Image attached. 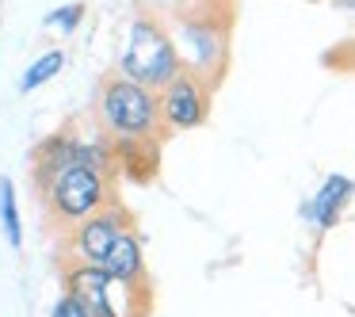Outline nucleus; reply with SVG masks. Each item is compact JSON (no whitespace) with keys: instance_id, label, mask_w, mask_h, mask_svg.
Returning <instances> with one entry per match:
<instances>
[{"instance_id":"obj_1","label":"nucleus","mask_w":355,"mask_h":317,"mask_svg":"<svg viewBox=\"0 0 355 317\" xmlns=\"http://www.w3.org/2000/svg\"><path fill=\"white\" fill-rule=\"evenodd\" d=\"M96 123L115 146H146L161 142V119H157V92L123 73H107L96 96Z\"/></svg>"},{"instance_id":"obj_4","label":"nucleus","mask_w":355,"mask_h":317,"mask_svg":"<svg viewBox=\"0 0 355 317\" xmlns=\"http://www.w3.org/2000/svg\"><path fill=\"white\" fill-rule=\"evenodd\" d=\"M176 31H180V42H176L180 65L195 77H202L207 85H214L218 73L225 69V54H230L225 19H218L214 12H195V16L180 19Z\"/></svg>"},{"instance_id":"obj_12","label":"nucleus","mask_w":355,"mask_h":317,"mask_svg":"<svg viewBox=\"0 0 355 317\" xmlns=\"http://www.w3.org/2000/svg\"><path fill=\"white\" fill-rule=\"evenodd\" d=\"M50 317H85V309L77 306V298H73V294H62V298H58V306H54V314Z\"/></svg>"},{"instance_id":"obj_10","label":"nucleus","mask_w":355,"mask_h":317,"mask_svg":"<svg viewBox=\"0 0 355 317\" xmlns=\"http://www.w3.org/2000/svg\"><path fill=\"white\" fill-rule=\"evenodd\" d=\"M65 50H46V54L39 58V62H31V69L19 77V92H35V88H42L46 80H54L58 73L65 69Z\"/></svg>"},{"instance_id":"obj_5","label":"nucleus","mask_w":355,"mask_h":317,"mask_svg":"<svg viewBox=\"0 0 355 317\" xmlns=\"http://www.w3.org/2000/svg\"><path fill=\"white\" fill-rule=\"evenodd\" d=\"M210 88L202 77L180 69L164 88H157V119L161 134H180V130H199L210 115Z\"/></svg>"},{"instance_id":"obj_9","label":"nucleus","mask_w":355,"mask_h":317,"mask_svg":"<svg viewBox=\"0 0 355 317\" xmlns=\"http://www.w3.org/2000/svg\"><path fill=\"white\" fill-rule=\"evenodd\" d=\"M0 230H4V237H8L12 248H24V222H19L16 187H12V180H0Z\"/></svg>"},{"instance_id":"obj_6","label":"nucleus","mask_w":355,"mask_h":317,"mask_svg":"<svg viewBox=\"0 0 355 317\" xmlns=\"http://www.w3.org/2000/svg\"><path fill=\"white\" fill-rule=\"evenodd\" d=\"M123 225H130V218H126V210L119 207V203H107V207H100L96 214L73 222L69 245H65V264H96V268H100L107 248H111V241L119 237Z\"/></svg>"},{"instance_id":"obj_8","label":"nucleus","mask_w":355,"mask_h":317,"mask_svg":"<svg viewBox=\"0 0 355 317\" xmlns=\"http://www.w3.org/2000/svg\"><path fill=\"white\" fill-rule=\"evenodd\" d=\"M347 195H352V180L347 176H329L321 184V191H317V199L309 203L302 214H306L309 222H317V230H332V225L340 222V210H344Z\"/></svg>"},{"instance_id":"obj_3","label":"nucleus","mask_w":355,"mask_h":317,"mask_svg":"<svg viewBox=\"0 0 355 317\" xmlns=\"http://www.w3.org/2000/svg\"><path fill=\"white\" fill-rule=\"evenodd\" d=\"M39 195L46 199L50 214H54L58 222H65V225L80 222V218L96 214L100 207L115 203L111 184H107V172L88 169V164H77V161L62 164Z\"/></svg>"},{"instance_id":"obj_2","label":"nucleus","mask_w":355,"mask_h":317,"mask_svg":"<svg viewBox=\"0 0 355 317\" xmlns=\"http://www.w3.org/2000/svg\"><path fill=\"white\" fill-rule=\"evenodd\" d=\"M184 69L180 65V54H176V42L172 35L161 27V19L153 16H138L130 19V31H126V46L119 54V69L123 77L138 80L146 88H164L176 73Z\"/></svg>"},{"instance_id":"obj_11","label":"nucleus","mask_w":355,"mask_h":317,"mask_svg":"<svg viewBox=\"0 0 355 317\" xmlns=\"http://www.w3.org/2000/svg\"><path fill=\"white\" fill-rule=\"evenodd\" d=\"M80 19H85V4H65V8H58V12H50L46 16V27H62V35H73L80 27Z\"/></svg>"},{"instance_id":"obj_7","label":"nucleus","mask_w":355,"mask_h":317,"mask_svg":"<svg viewBox=\"0 0 355 317\" xmlns=\"http://www.w3.org/2000/svg\"><path fill=\"white\" fill-rule=\"evenodd\" d=\"M100 268L115 279H126V283H149L146 252H141V237L134 233V225H123V230H119V237L111 241V248H107Z\"/></svg>"}]
</instances>
